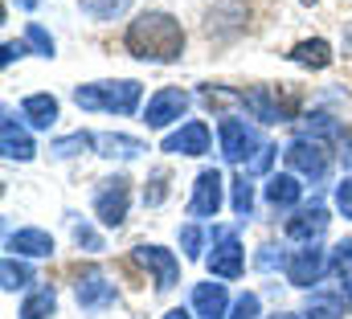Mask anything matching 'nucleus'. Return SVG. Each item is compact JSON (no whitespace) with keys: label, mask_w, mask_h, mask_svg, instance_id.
I'll use <instances>...</instances> for the list:
<instances>
[{"label":"nucleus","mask_w":352,"mask_h":319,"mask_svg":"<svg viewBox=\"0 0 352 319\" xmlns=\"http://www.w3.org/2000/svg\"><path fill=\"white\" fill-rule=\"evenodd\" d=\"M54 307H58V295H54V287H37V291L25 299L21 319H50V316H54Z\"/></svg>","instance_id":"5701e85b"},{"label":"nucleus","mask_w":352,"mask_h":319,"mask_svg":"<svg viewBox=\"0 0 352 319\" xmlns=\"http://www.w3.org/2000/svg\"><path fill=\"white\" fill-rule=\"evenodd\" d=\"M74 295H78V303H82L87 311H98V307L115 303V283H107V274H102V270H82V274H78Z\"/></svg>","instance_id":"ddd939ff"},{"label":"nucleus","mask_w":352,"mask_h":319,"mask_svg":"<svg viewBox=\"0 0 352 319\" xmlns=\"http://www.w3.org/2000/svg\"><path fill=\"white\" fill-rule=\"evenodd\" d=\"M274 319H299V316H274Z\"/></svg>","instance_id":"c03bdc74"},{"label":"nucleus","mask_w":352,"mask_h":319,"mask_svg":"<svg viewBox=\"0 0 352 319\" xmlns=\"http://www.w3.org/2000/svg\"><path fill=\"white\" fill-rule=\"evenodd\" d=\"M344 299H349V307H352V283H344Z\"/></svg>","instance_id":"37998d69"},{"label":"nucleus","mask_w":352,"mask_h":319,"mask_svg":"<svg viewBox=\"0 0 352 319\" xmlns=\"http://www.w3.org/2000/svg\"><path fill=\"white\" fill-rule=\"evenodd\" d=\"M21 115H25L33 127L50 131V127L58 123V98H54V94H29V98L21 102Z\"/></svg>","instance_id":"a211bd4d"},{"label":"nucleus","mask_w":352,"mask_h":319,"mask_svg":"<svg viewBox=\"0 0 352 319\" xmlns=\"http://www.w3.org/2000/svg\"><path fill=\"white\" fill-rule=\"evenodd\" d=\"M234 213L238 217H250L254 213V184L246 180V172L234 180Z\"/></svg>","instance_id":"c85d7f7f"},{"label":"nucleus","mask_w":352,"mask_h":319,"mask_svg":"<svg viewBox=\"0 0 352 319\" xmlns=\"http://www.w3.org/2000/svg\"><path fill=\"white\" fill-rule=\"evenodd\" d=\"M328 270H332L336 278H344V283H352V241H340V245H332Z\"/></svg>","instance_id":"cd10ccee"},{"label":"nucleus","mask_w":352,"mask_h":319,"mask_svg":"<svg viewBox=\"0 0 352 319\" xmlns=\"http://www.w3.org/2000/svg\"><path fill=\"white\" fill-rule=\"evenodd\" d=\"M283 270H287V283H295V287H316V283L324 278V270H328V258H324L320 245H307V250H295Z\"/></svg>","instance_id":"0eeeda50"},{"label":"nucleus","mask_w":352,"mask_h":319,"mask_svg":"<svg viewBox=\"0 0 352 319\" xmlns=\"http://www.w3.org/2000/svg\"><path fill=\"white\" fill-rule=\"evenodd\" d=\"M90 144H94V140H90L87 131H74V135H66V140H58V144H54V148H50V152H54V156H78V152H87Z\"/></svg>","instance_id":"c756f323"},{"label":"nucleus","mask_w":352,"mask_h":319,"mask_svg":"<svg viewBox=\"0 0 352 319\" xmlns=\"http://www.w3.org/2000/svg\"><path fill=\"white\" fill-rule=\"evenodd\" d=\"M25 41L41 54V58H54V37L41 29V25H29V33H25Z\"/></svg>","instance_id":"7c9ffc66"},{"label":"nucleus","mask_w":352,"mask_h":319,"mask_svg":"<svg viewBox=\"0 0 352 319\" xmlns=\"http://www.w3.org/2000/svg\"><path fill=\"white\" fill-rule=\"evenodd\" d=\"M160 152H168V156H205V152H209V127H205L201 119L184 123L180 131H173V135L164 140Z\"/></svg>","instance_id":"f8f14e48"},{"label":"nucleus","mask_w":352,"mask_h":319,"mask_svg":"<svg viewBox=\"0 0 352 319\" xmlns=\"http://www.w3.org/2000/svg\"><path fill=\"white\" fill-rule=\"evenodd\" d=\"M287 164L299 172V176H307L311 184H320L324 176H328V164H332V156H328V148L324 144H316V140H295L291 148H287Z\"/></svg>","instance_id":"39448f33"},{"label":"nucleus","mask_w":352,"mask_h":319,"mask_svg":"<svg viewBox=\"0 0 352 319\" xmlns=\"http://www.w3.org/2000/svg\"><path fill=\"white\" fill-rule=\"evenodd\" d=\"M217 140H221V156L230 160V164H246V160H254L263 152L258 135L242 119H221L217 123Z\"/></svg>","instance_id":"20e7f679"},{"label":"nucleus","mask_w":352,"mask_h":319,"mask_svg":"<svg viewBox=\"0 0 352 319\" xmlns=\"http://www.w3.org/2000/svg\"><path fill=\"white\" fill-rule=\"evenodd\" d=\"M135 262L156 274V287L160 291H168L176 278H180V262L173 258V250H164V245H135Z\"/></svg>","instance_id":"9d476101"},{"label":"nucleus","mask_w":352,"mask_h":319,"mask_svg":"<svg viewBox=\"0 0 352 319\" xmlns=\"http://www.w3.org/2000/svg\"><path fill=\"white\" fill-rule=\"evenodd\" d=\"M127 50L140 62H176L184 54V29L168 12H140L127 25Z\"/></svg>","instance_id":"f257e3e1"},{"label":"nucleus","mask_w":352,"mask_h":319,"mask_svg":"<svg viewBox=\"0 0 352 319\" xmlns=\"http://www.w3.org/2000/svg\"><path fill=\"white\" fill-rule=\"evenodd\" d=\"M180 245H184L188 258H201V230H197V226H184V230H180Z\"/></svg>","instance_id":"f704fd0d"},{"label":"nucleus","mask_w":352,"mask_h":319,"mask_svg":"<svg viewBox=\"0 0 352 319\" xmlns=\"http://www.w3.org/2000/svg\"><path fill=\"white\" fill-rule=\"evenodd\" d=\"M94 148H98V156H107V160H135L140 152H148L140 140H131V135H98L94 140Z\"/></svg>","instance_id":"aec40b11"},{"label":"nucleus","mask_w":352,"mask_h":319,"mask_svg":"<svg viewBox=\"0 0 352 319\" xmlns=\"http://www.w3.org/2000/svg\"><path fill=\"white\" fill-rule=\"evenodd\" d=\"M78 4H82V12L94 16V21H115V16H123L131 8V0H78Z\"/></svg>","instance_id":"393cba45"},{"label":"nucleus","mask_w":352,"mask_h":319,"mask_svg":"<svg viewBox=\"0 0 352 319\" xmlns=\"http://www.w3.org/2000/svg\"><path fill=\"white\" fill-rule=\"evenodd\" d=\"M336 209H340L344 217H352V176H344V180L336 184Z\"/></svg>","instance_id":"c9c22d12"},{"label":"nucleus","mask_w":352,"mask_h":319,"mask_svg":"<svg viewBox=\"0 0 352 319\" xmlns=\"http://www.w3.org/2000/svg\"><path fill=\"white\" fill-rule=\"evenodd\" d=\"M303 140H316V144H340L344 140V127L332 119V115H311L303 123Z\"/></svg>","instance_id":"412c9836"},{"label":"nucleus","mask_w":352,"mask_h":319,"mask_svg":"<svg viewBox=\"0 0 352 319\" xmlns=\"http://www.w3.org/2000/svg\"><path fill=\"white\" fill-rule=\"evenodd\" d=\"M328 230V209L324 205H311V209H299L295 217H287V238L295 241H316Z\"/></svg>","instance_id":"dca6fc26"},{"label":"nucleus","mask_w":352,"mask_h":319,"mask_svg":"<svg viewBox=\"0 0 352 319\" xmlns=\"http://www.w3.org/2000/svg\"><path fill=\"white\" fill-rule=\"evenodd\" d=\"M74 241H78L82 250H90V254H98V250H102V238L90 230L87 221H74Z\"/></svg>","instance_id":"473e14b6"},{"label":"nucleus","mask_w":352,"mask_h":319,"mask_svg":"<svg viewBox=\"0 0 352 319\" xmlns=\"http://www.w3.org/2000/svg\"><path fill=\"white\" fill-rule=\"evenodd\" d=\"M258 311H263V303H258V295H242L238 303H234V311H230V319H258Z\"/></svg>","instance_id":"2f4dec72"},{"label":"nucleus","mask_w":352,"mask_h":319,"mask_svg":"<svg viewBox=\"0 0 352 319\" xmlns=\"http://www.w3.org/2000/svg\"><path fill=\"white\" fill-rule=\"evenodd\" d=\"M144 86L135 78H119V82H90L74 90V102L82 111H111V115H131L140 107Z\"/></svg>","instance_id":"f03ea898"},{"label":"nucleus","mask_w":352,"mask_h":319,"mask_svg":"<svg viewBox=\"0 0 352 319\" xmlns=\"http://www.w3.org/2000/svg\"><path fill=\"white\" fill-rule=\"evenodd\" d=\"M127 201H131V180L127 176H111V180H102V188L94 197V217L115 230L127 217Z\"/></svg>","instance_id":"7ed1b4c3"},{"label":"nucleus","mask_w":352,"mask_h":319,"mask_svg":"<svg viewBox=\"0 0 352 319\" xmlns=\"http://www.w3.org/2000/svg\"><path fill=\"white\" fill-rule=\"evenodd\" d=\"M258 266L263 270H274V266H287V262H283V254H274V245H266L263 254H258Z\"/></svg>","instance_id":"4c0bfd02"},{"label":"nucleus","mask_w":352,"mask_h":319,"mask_svg":"<svg viewBox=\"0 0 352 319\" xmlns=\"http://www.w3.org/2000/svg\"><path fill=\"white\" fill-rule=\"evenodd\" d=\"M270 160H274V148H270V144H263V152L250 160L246 168H250V172H266V168H270Z\"/></svg>","instance_id":"e433bc0d"},{"label":"nucleus","mask_w":352,"mask_h":319,"mask_svg":"<svg viewBox=\"0 0 352 319\" xmlns=\"http://www.w3.org/2000/svg\"><path fill=\"white\" fill-rule=\"evenodd\" d=\"M246 111H250L258 123H287L295 107H291L287 98H278L270 86H254V90L246 94Z\"/></svg>","instance_id":"9b49d317"},{"label":"nucleus","mask_w":352,"mask_h":319,"mask_svg":"<svg viewBox=\"0 0 352 319\" xmlns=\"http://www.w3.org/2000/svg\"><path fill=\"white\" fill-rule=\"evenodd\" d=\"M340 316H344V307H340L336 295H311V303H307V319H340Z\"/></svg>","instance_id":"bb28decb"},{"label":"nucleus","mask_w":352,"mask_h":319,"mask_svg":"<svg viewBox=\"0 0 352 319\" xmlns=\"http://www.w3.org/2000/svg\"><path fill=\"white\" fill-rule=\"evenodd\" d=\"M8 250H16L25 258H50L54 254V238L45 230H16V234H8Z\"/></svg>","instance_id":"f3484780"},{"label":"nucleus","mask_w":352,"mask_h":319,"mask_svg":"<svg viewBox=\"0 0 352 319\" xmlns=\"http://www.w3.org/2000/svg\"><path fill=\"white\" fill-rule=\"evenodd\" d=\"M291 62H299V66H316V70H324L328 62H332V45L328 41H299L295 50H291Z\"/></svg>","instance_id":"4be33fe9"},{"label":"nucleus","mask_w":352,"mask_h":319,"mask_svg":"<svg viewBox=\"0 0 352 319\" xmlns=\"http://www.w3.org/2000/svg\"><path fill=\"white\" fill-rule=\"evenodd\" d=\"M299 192H303V184H299L291 172H278V176L266 180V201H270L274 209H291V205H299Z\"/></svg>","instance_id":"6ab92c4d"},{"label":"nucleus","mask_w":352,"mask_h":319,"mask_svg":"<svg viewBox=\"0 0 352 319\" xmlns=\"http://www.w3.org/2000/svg\"><path fill=\"white\" fill-rule=\"evenodd\" d=\"M192 311L201 319H230V295H226V287L221 283H197Z\"/></svg>","instance_id":"2eb2a0df"},{"label":"nucleus","mask_w":352,"mask_h":319,"mask_svg":"<svg viewBox=\"0 0 352 319\" xmlns=\"http://www.w3.org/2000/svg\"><path fill=\"white\" fill-rule=\"evenodd\" d=\"M209 270H213L217 278H238V274L246 270L242 241L234 238L230 230H221V234H217V245H213V254H209Z\"/></svg>","instance_id":"1a4fd4ad"},{"label":"nucleus","mask_w":352,"mask_h":319,"mask_svg":"<svg viewBox=\"0 0 352 319\" xmlns=\"http://www.w3.org/2000/svg\"><path fill=\"white\" fill-rule=\"evenodd\" d=\"M0 148H4V156H8V160H21V164H25V160H33V152H37V148H33V140H29V131L16 123V115H12V111H4V119H0Z\"/></svg>","instance_id":"4468645a"},{"label":"nucleus","mask_w":352,"mask_h":319,"mask_svg":"<svg viewBox=\"0 0 352 319\" xmlns=\"http://www.w3.org/2000/svg\"><path fill=\"white\" fill-rule=\"evenodd\" d=\"M221 197H226V184H221V172L217 168H205L192 184V201H188V217H217L221 209Z\"/></svg>","instance_id":"423d86ee"},{"label":"nucleus","mask_w":352,"mask_h":319,"mask_svg":"<svg viewBox=\"0 0 352 319\" xmlns=\"http://www.w3.org/2000/svg\"><path fill=\"white\" fill-rule=\"evenodd\" d=\"M344 164L352 168V140H344Z\"/></svg>","instance_id":"a19ab883"},{"label":"nucleus","mask_w":352,"mask_h":319,"mask_svg":"<svg viewBox=\"0 0 352 319\" xmlns=\"http://www.w3.org/2000/svg\"><path fill=\"white\" fill-rule=\"evenodd\" d=\"M201 102H205L209 111H230V107H246V94H230V90H221V86H205V90H201Z\"/></svg>","instance_id":"a878e982"},{"label":"nucleus","mask_w":352,"mask_h":319,"mask_svg":"<svg viewBox=\"0 0 352 319\" xmlns=\"http://www.w3.org/2000/svg\"><path fill=\"white\" fill-rule=\"evenodd\" d=\"M0 278H4V291H25V287L33 283V266H25V262H16V258H4Z\"/></svg>","instance_id":"b1692460"},{"label":"nucleus","mask_w":352,"mask_h":319,"mask_svg":"<svg viewBox=\"0 0 352 319\" xmlns=\"http://www.w3.org/2000/svg\"><path fill=\"white\" fill-rule=\"evenodd\" d=\"M184 111H188V94H184V90H176V86H164V90H156V94H152V102H148V111H144V123L160 131V127L176 123Z\"/></svg>","instance_id":"6e6552de"},{"label":"nucleus","mask_w":352,"mask_h":319,"mask_svg":"<svg viewBox=\"0 0 352 319\" xmlns=\"http://www.w3.org/2000/svg\"><path fill=\"white\" fill-rule=\"evenodd\" d=\"M164 197H168V172H156V176H152V188L144 192V201H148V205H160Z\"/></svg>","instance_id":"72a5a7b5"},{"label":"nucleus","mask_w":352,"mask_h":319,"mask_svg":"<svg viewBox=\"0 0 352 319\" xmlns=\"http://www.w3.org/2000/svg\"><path fill=\"white\" fill-rule=\"evenodd\" d=\"M16 4H21V8H29V12H33V8H37V4H41V0H16Z\"/></svg>","instance_id":"79ce46f5"},{"label":"nucleus","mask_w":352,"mask_h":319,"mask_svg":"<svg viewBox=\"0 0 352 319\" xmlns=\"http://www.w3.org/2000/svg\"><path fill=\"white\" fill-rule=\"evenodd\" d=\"M21 54H25V45H21V41H4V54H0V62H4V66H12Z\"/></svg>","instance_id":"58836bf2"},{"label":"nucleus","mask_w":352,"mask_h":319,"mask_svg":"<svg viewBox=\"0 0 352 319\" xmlns=\"http://www.w3.org/2000/svg\"><path fill=\"white\" fill-rule=\"evenodd\" d=\"M164 319H192V316H188L184 307H176V311H168V316H164Z\"/></svg>","instance_id":"ea45409f"},{"label":"nucleus","mask_w":352,"mask_h":319,"mask_svg":"<svg viewBox=\"0 0 352 319\" xmlns=\"http://www.w3.org/2000/svg\"><path fill=\"white\" fill-rule=\"evenodd\" d=\"M303 4H316V0H303Z\"/></svg>","instance_id":"a18cd8bd"}]
</instances>
